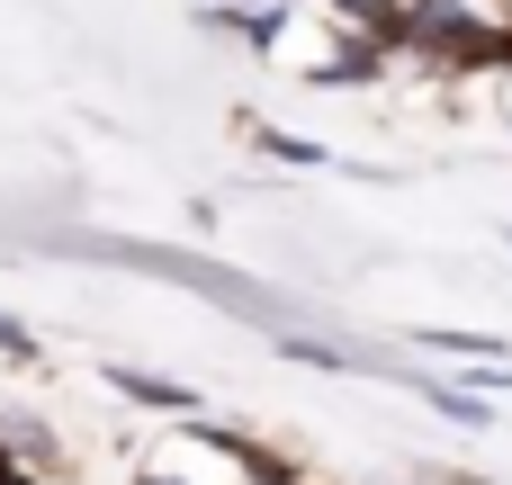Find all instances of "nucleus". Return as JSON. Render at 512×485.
Here are the masks:
<instances>
[{"instance_id": "7ed1b4c3", "label": "nucleus", "mask_w": 512, "mask_h": 485, "mask_svg": "<svg viewBox=\"0 0 512 485\" xmlns=\"http://www.w3.org/2000/svg\"><path fill=\"white\" fill-rule=\"evenodd\" d=\"M504 243H512V225H504Z\"/></svg>"}, {"instance_id": "f03ea898", "label": "nucleus", "mask_w": 512, "mask_h": 485, "mask_svg": "<svg viewBox=\"0 0 512 485\" xmlns=\"http://www.w3.org/2000/svg\"><path fill=\"white\" fill-rule=\"evenodd\" d=\"M0 360H36V333L18 315H0Z\"/></svg>"}, {"instance_id": "f257e3e1", "label": "nucleus", "mask_w": 512, "mask_h": 485, "mask_svg": "<svg viewBox=\"0 0 512 485\" xmlns=\"http://www.w3.org/2000/svg\"><path fill=\"white\" fill-rule=\"evenodd\" d=\"M99 387L135 396L153 423H189V414H207V396H198L189 378H162V369H135V360H108V369H99Z\"/></svg>"}]
</instances>
